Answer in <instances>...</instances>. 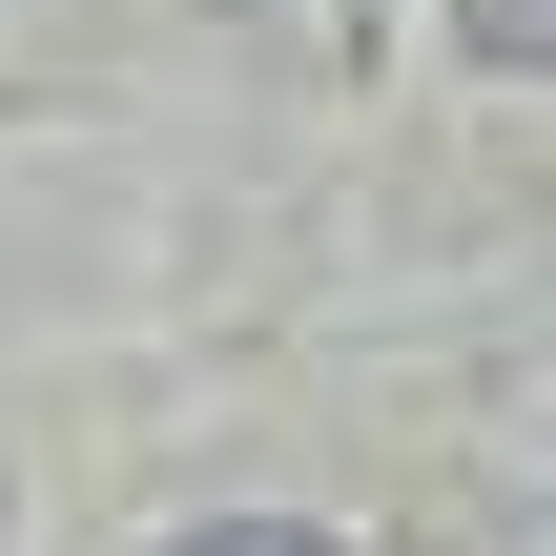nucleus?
Segmentation results:
<instances>
[{
	"label": "nucleus",
	"instance_id": "f257e3e1",
	"mask_svg": "<svg viewBox=\"0 0 556 556\" xmlns=\"http://www.w3.org/2000/svg\"><path fill=\"white\" fill-rule=\"evenodd\" d=\"M165 556H330L309 516H206V536H165Z\"/></svg>",
	"mask_w": 556,
	"mask_h": 556
}]
</instances>
